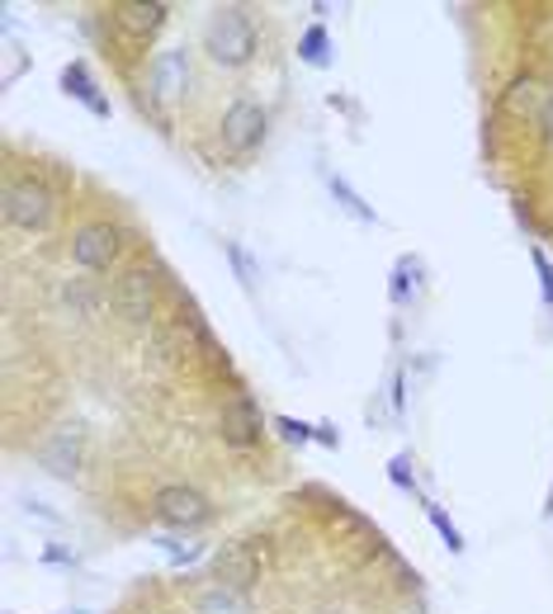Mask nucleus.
<instances>
[{
  "label": "nucleus",
  "mask_w": 553,
  "mask_h": 614,
  "mask_svg": "<svg viewBox=\"0 0 553 614\" xmlns=\"http://www.w3.org/2000/svg\"><path fill=\"white\" fill-rule=\"evenodd\" d=\"M393 482L402 492H416V482H412V473H408V459H393Z\"/></svg>",
  "instance_id": "obj_23"
},
{
  "label": "nucleus",
  "mask_w": 553,
  "mask_h": 614,
  "mask_svg": "<svg viewBox=\"0 0 553 614\" xmlns=\"http://www.w3.org/2000/svg\"><path fill=\"white\" fill-rule=\"evenodd\" d=\"M157 515L165 520V525H180V530H194V525H204V520L213 515L209 506V496L204 492H194V487H161L157 492Z\"/></svg>",
  "instance_id": "obj_8"
},
{
  "label": "nucleus",
  "mask_w": 553,
  "mask_h": 614,
  "mask_svg": "<svg viewBox=\"0 0 553 614\" xmlns=\"http://www.w3.org/2000/svg\"><path fill=\"white\" fill-rule=\"evenodd\" d=\"M218 133H223V152L228 157L247 161L255 147L265 142V109L255 104V100H232L223 123H218Z\"/></svg>",
  "instance_id": "obj_3"
},
{
  "label": "nucleus",
  "mask_w": 553,
  "mask_h": 614,
  "mask_svg": "<svg viewBox=\"0 0 553 614\" xmlns=\"http://www.w3.org/2000/svg\"><path fill=\"white\" fill-rule=\"evenodd\" d=\"M261 563L265 553L255 544H228L213 557V586H232V591H251L261 582Z\"/></svg>",
  "instance_id": "obj_7"
},
{
  "label": "nucleus",
  "mask_w": 553,
  "mask_h": 614,
  "mask_svg": "<svg viewBox=\"0 0 553 614\" xmlns=\"http://www.w3.org/2000/svg\"><path fill=\"white\" fill-rule=\"evenodd\" d=\"M67 303H77L86 318H90V312H95V293H86L81 284H67Z\"/></svg>",
  "instance_id": "obj_21"
},
{
  "label": "nucleus",
  "mask_w": 553,
  "mask_h": 614,
  "mask_svg": "<svg viewBox=\"0 0 553 614\" xmlns=\"http://www.w3.org/2000/svg\"><path fill=\"white\" fill-rule=\"evenodd\" d=\"M119 251H123V241H119L114 222H86V228L71 236V260L90 274H104L119 260Z\"/></svg>",
  "instance_id": "obj_5"
},
{
  "label": "nucleus",
  "mask_w": 553,
  "mask_h": 614,
  "mask_svg": "<svg viewBox=\"0 0 553 614\" xmlns=\"http://www.w3.org/2000/svg\"><path fill=\"white\" fill-rule=\"evenodd\" d=\"M544 100H549V90H544L540 77H521V81H511V90H506V109H511L515 119H525V114L540 119Z\"/></svg>",
  "instance_id": "obj_13"
},
{
  "label": "nucleus",
  "mask_w": 553,
  "mask_h": 614,
  "mask_svg": "<svg viewBox=\"0 0 553 614\" xmlns=\"http://www.w3.org/2000/svg\"><path fill=\"white\" fill-rule=\"evenodd\" d=\"M540 133H544L549 152H553V90H549V100H544V109H540Z\"/></svg>",
  "instance_id": "obj_22"
},
{
  "label": "nucleus",
  "mask_w": 553,
  "mask_h": 614,
  "mask_svg": "<svg viewBox=\"0 0 553 614\" xmlns=\"http://www.w3.org/2000/svg\"><path fill=\"white\" fill-rule=\"evenodd\" d=\"M331 194H336V203H341V209H345L350 218H360V222H374V218H379V213L369 209V203H364L355 190H350V184H345L341 175H331Z\"/></svg>",
  "instance_id": "obj_16"
},
{
  "label": "nucleus",
  "mask_w": 553,
  "mask_h": 614,
  "mask_svg": "<svg viewBox=\"0 0 553 614\" xmlns=\"http://www.w3.org/2000/svg\"><path fill=\"white\" fill-rule=\"evenodd\" d=\"M274 431H280L289 444H308L312 435H318V431H312V425H303V421H293V416H274Z\"/></svg>",
  "instance_id": "obj_19"
},
{
  "label": "nucleus",
  "mask_w": 553,
  "mask_h": 614,
  "mask_svg": "<svg viewBox=\"0 0 553 614\" xmlns=\"http://www.w3.org/2000/svg\"><path fill=\"white\" fill-rule=\"evenodd\" d=\"M223 251H228V260H232V270H237V279H242V284H255V279H261V265H255V260L237 246V241H223Z\"/></svg>",
  "instance_id": "obj_17"
},
{
  "label": "nucleus",
  "mask_w": 553,
  "mask_h": 614,
  "mask_svg": "<svg viewBox=\"0 0 553 614\" xmlns=\"http://www.w3.org/2000/svg\"><path fill=\"white\" fill-rule=\"evenodd\" d=\"M530 260H534V270H540V284H544V303L553 308V265H549V255H544L540 246H534V251H530Z\"/></svg>",
  "instance_id": "obj_20"
},
{
  "label": "nucleus",
  "mask_w": 553,
  "mask_h": 614,
  "mask_svg": "<svg viewBox=\"0 0 553 614\" xmlns=\"http://www.w3.org/2000/svg\"><path fill=\"white\" fill-rule=\"evenodd\" d=\"M165 14H171V6H161V0H119V6L109 10V20L123 33H133V39H157Z\"/></svg>",
  "instance_id": "obj_9"
},
{
  "label": "nucleus",
  "mask_w": 553,
  "mask_h": 614,
  "mask_svg": "<svg viewBox=\"0 0 553 614\" xmlns=\"http://www.w3.org/2000/svg\"><path fill=\"white\" fill-rule=\"evenodd\" d=\"M204 48H209V58L213 62H223V67H247L255 58V24H251V14L242 6H223V10H213V20L204 29Z\"/></svg>",
  "instance_id": "obj_1"
},
{
  "label": "nucleus",
  "mask_w": 553,
  "mask_h": 614,
  "mask_svg": "<svg viewBox=\"0 0 553 614\" xmlns=\"http://www.w3.org/2000/svg\"><path fill=\"white\" fill-rule=\"evenodd\" d=\"M114 312L123 322H133V326H142L157 312V274L147 265L123 270V279L114 284Z\"/></svg>",
  "instance_id": "obj_6"
},
{
  "label": "nucleus",
  "mask_w": 553,
  "mask_h": 614,
  "mask_svg": "<svg viewBox=\"0 0 553 614\" xmlns=\"http://www.w3.org/2000/svg\"><path fill=\"white\" fill-rule=\"evenodd\" d=\"M147 81H152V90L161 100H180L184 81H190V52L184 48H165L152 58V67H147Z\"/></svg>",
  "instance_id": "obj_10"
},
{
  "label": "nucleus",
  "mask_w": 553,
  "mask_h": 614,
  "mask_svg": "<svg viewBox=\"0 0 553 614\" xmlns=\"http://www.w3.org/2000/svg\"><path fill=\"white\" fill-rule=\"evenodd\" d=\"M299 58H303L308 67H326V62H331V39H326L322 24H312L303 39H299Z\"/></svg>",
  "instance_id": "obj_15"
},
{
  "label": "nucleus",
  "mask_w": 553,
  "mask_h": 614,
  "mask_svg": "<svg viewBox=\"0 0 553 614\" xmlns=\"http://www.w3.org/2000/svg\"><path fill=\"white\" fill-rule=\"evenodd\" d=\"M218 435H223V444H232V450H251V444H261L265 416H261V406H255L251 393H232L223 406H218Z\"/></svg>",
  "instance_id": "obj_4"
},
{
  "label": "nucleus",
  "mask_w": 553,
  "mask_h": 614,
  "mask_svg": "<svg viewBox=\"0 0 553 614\" xmlns=\"http://www.w3.org/2000/svg\"><path fill=\"white\" fill-rule=\"evenodd\" d=\"M39 459H43L58 477H71V473L81 469V431H77V425L58 431V435H52V440L43 444V454H39Z\"/></svg>",
  "instance_id": "obj_11"
},
{
  "label": "nucleus",
  "mask_w": 553,
  "mask_h": 614,
  "mask_svg": "<svg viewBox=\"0 0 553 614\" xmlns=\"http://www.w3.org/2000/svg\"><path fill=\"white\" fill-rule=\"evenodd\" d=\"M426 515H431V525L440 530V538H445V544H450V553H464V534H459V530L450 525V515L440 511V506H431V501H426Z\"/></svg>",
  "instance_id": "obj_18"
},
{
  "label": "nucleus",
  "mask_w": 553,
  "mask_h": 614,
  "mask_svg": "<svg viewBox=\"0 0 553 614\" xmlns=\"http://www.w3.org/2000/svg\"><path fill=\"white\" fill-rule=\"evenodd\" d=\"M312 440H322V444H331V450H336V444H341V435H336V431H331V425H318V435H312Z\"/></svg>",
  "instance_id": "obj_24"
},
{
  "label": "nucleus",
  "mask_w": 553,
  "mask_h": 614,
  "mask_svg": "<svg viewBox=\"0 0 553 614\" xmlns=\"http://www.w3.org/2000/svg\"><path fill=\"white\" fill-rule=\"evenodd\" d=\"M62 90H67L71 100H81L95 119H109V100L100 95V85H95V77L86 71V62H71V67H62Z\"/></svg>",
  "instance_id": "obj_12"
},
{
  "label": "nucleus",
  "mask_w": 553,
  "mask_h": 614,
  "mask_svg": "<svg viewBox=\"0 0 553 614\" xmlns=\"http://www.w3.org/2000/svg\"><path fill=\"white\" fill-rule=\"evenodd\" d=\"M194 614H251V595L232 586H213L194 601Z\"/></svg>",
  "instance_id": "obj_14"
},
{
  "label": "nucleus",
  "mask_w": 553,
  "mask_h": 614,
  "mask_svg": "<svg viewBox=\"0 0 553 614\" xmlns=\"http://www.w3.org/2000/svg\"><path fill=\"white\" fill-rule=\"evenodd\" d=\"M52 213H58V199L43 180L33 175H14L6 184V222L20 232H48L52 228Z\"/></svg>",
  "instance_id": "obj_2"
}]
</instances>
